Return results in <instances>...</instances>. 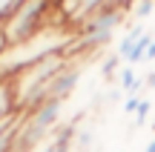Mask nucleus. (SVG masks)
<instances>
[{
	"instance_id": "6",
	"label": "nucleus",
	"mask_w": 155,
	"mask_h": 152,
	"mask_svg": "<svg viewBox=\"0 0 155 152\" xmlns=\"http://www.w3.org/2000/svg\"><path fill=\"white\" fill-rule=\"evenodd\" d=\"M81 75H83V57H69V63L52 78L49 89H46V101L52 98V101H63L66 103V98L72 95L78 89V83H81Z\"/></svg>"
},
{
	"instance_id": "19",
	"label": "nucleus",
	"mask_w": 155,
	"mask_h": 152,
	"mask_svg": "<svg viewBox=\"0 0 155 152\" xmlns=\"http://www.w3.org/2000/svg\"><path fill=\"white\" fill-rule=\"evenodd\" d=\"M144 60H155V40L150 43V49H147V57H144Z\"/></svg>"
},
{
	"instance_id": "9",
	"label": "nucleus",
	"mask_w": 155,
	"mask_h": 152,
	"mask_svg": "<svg viewBox=\"0 0 155 152\" xmlns=\"http://www.w3.org/2000/svg\"><path fill=\"white\" fill-rule=\"evenodd\" d=\"M141 34H144V29H141V23H138V26H132V29H129V32L121 37V43H118V52H115L121 60H127V57L132 55V49H135V43H138Z\"/></svg>"
},
{
	"instance_id": "16",
	"label": "nucleus",
	"mask_w": 155,
	"mask_h": 152,
	"mask_svg": "<svg viewBox=\"0 0 155 152\" xmlns=\"http://www.w3.org/2000/svg\"><path fill=\"white\" fill-rule=\"evenodd\" d=\"M138 103H141L138 95H127V101H124V112H127V115H135V112H138Z\"/></svg>"
},
{
	"instance_id": "5",
	"label": "nucleus",
	"mask_w": 155,
	"mask_h": 152,
	"mask_svg": "<svg viewBox=\"0 0 155 152\" xmlns=\"http://www.w3.org/2000/svg\"><path fill=\"white\" fill-rule=\"evenodd\" d=\"M63 115V101H43L29 112H20V124H17V152H32L40 144H46L58 132Z\"/></svg>"
},
{
	"instance_id": "2",
	"label": "nucleus",
	"mask_w": 155,
	"mask_h": 152,
	"mask_svg": "<svg viewBox=\"0 0 155 152\" xmlns=\"http://www.w3.org/2000/svg\"><path fill=\"white\" fill-rule=\"evenodd\" d=\"M49 23H61L58 17V0H20L9 15L0 20V32L6 37V46L38 34Z\"/></svg>"
},
{
	"instance_id": "7",
	"label": "nucleus",
	"mask_w": 155,
	"mask_h": 152,
	"mask_svg": "<svg viewBox=\"0 0 155 152\" xmlns=\"http://www.w3.org/2000/svg\"><path fill=\"white\" fill-rule=\"evenodd\" d=\"M104 6H109V0H58V17L69 29H78Z\"/></svg>"
},
{
	"instance_id": "18",
	"label": "nucleus",
	"mask_w": 155,
	"mask_h": 152,
	"mask_svg": "<svg viewBox=\"0 0 155 152\" xmlns=\"http://www.w3.org/2000/svg\"><path fill=\"white\" fill-rule=\"evenodd\" d=\"M109 3H112V6H118V9H124V11H129L132 6H138L141 0H109Z\"/></svg>"
},
{
	"instance_id": "14",
	"label": "nucleus",
	"mask_w": 155,
	"mask_h": 152,
	"mask_svg": "<svg viewBox=\"0 0 155 152\" xmlns=\"http://www.w3.org/2000/svg\"><path fill=\"white\" fill-rule=\"evenodd\" d=\"M150 109H152V103L147 101V98H141V103H138V112H135V126H141L147 121V115H150Z\"/></svg>"
},
{
	"instance_id": "3",
	"label": "nucleus",
	"mask_w": 155,
	"mask_h": 152,
	"mask_svg": "<svg viewBox=\"0 0 155 152\" xmlns=\"http://www.w3.org/2000/svg\"><path fill=\"white\" fill-rule=\"evenodd\" d=\"M66 63H69V55H52V57H43V60L32 63L29 69H23V72H17L15 78H12L20 112H29V109H35L38 103L46 101V89H49L52 78H55Z\"/></svg>"
},
{
	"instance_id": "12",
	"label": "nucleus",
	"mask_w": 155,
	"mask_h": 152,
	"mask_svg": "<svg viewBox=\"0 0 155 152\" xmlns=\"http://www.w3.org/2000/svg\"><path fill=\"white\" fill-rule=\"evenodd\" d=\"M152 34H141V37H138V43H135V49H132V55H129L127 57V66H135V63H141V60H144V57H147V49H150V43H152Z\"/></svg>"
},
{
	"instance_id": "21",
	"label": "nucleus",
	"mask_w": 155,
	"mask_h": 152,
	"mask_svg": "<svg viewBox=\"0 0 155 152\" xmlns=\"http://www.w3.org/2000/svg\"><path fill=\"white\" fill-rule=\"evenodd\" d=\"M144 152H155V138H152L150 144H147V149H144Z\"/></svg>"
},
{
	"instance_id": "4",
	"label": "nucleus",
	"mask_w": 155,
	"mask_h": 152,
	"mask_svg": "<svg viewBox=\"0 0 155 152\" xmlns=\"http://www.w3.org/2000/svg\"><path fill=\"white\" fill-rule=\"evenodd\" d=\"M124 17H127V11L112 6V3L104 6L101 11H95L86 23H81L75 29V40H72L66 55L69 57H86V55H95L98 49H104V46H109V40L121 29Z\"/></svg>"
},
{
	"instance_id": "15",
	"label": "nucleus",
	"mask_w": 155,
	"mask_h": 152,
	"mask_svg": "<svg viewBox=\"0 0 155 152\" xmlns=\"http://www.w3.org/2000/svg\"><path fill=\"white\" fill-rule=\"evenodd\" d=\"M152 9H155V3H152V0H141V3L135 6V17L141 20V17H147V15H150Z\"/></svg>"
},
{
	"instance_id": "17",
	"label": "nucleus",
	"mask_w": 155,
	"mask_h": 152,
	"mask_svg": "<svg viewBox=\"0 0 155 152\" xmlns=\"http://www.w3.org/2000/svg\"><path fill=\"white\" fill-rule=\"evenodd\" d=\"M17 3H20V0H0V20H3V17H6V15H9V11H12V9H15V6H17Z\"/></svg>"
},
{
	"instance_id": "10",
	"label": "nucleus",
	"mask_w": 155,
	"mask_h": 152,
	"mask_svg": "<svg viewBox=\"0 0 155 152\" xmlns=\"http://www.w3.org/2000/svg\"><path fill=\"white\" fill-rule=\"evenodd\" d=\"M118 83H121V89L127 92V95H138V89L144 86V80H138V75H135L132 66H124L121 72H118Z\"/></svg>"
},
{
	"instance_id": "11",
	"label": "nucleus",
	"mask_w": 155,
	"mask_h": 152,
	"mask_svg": "<svg viewBox=\"0 0 155 152\" xmlns=\"http://www.w3.org/2000/svg\"><path fill=\"white\" fill-rule=\"evenodd\" d=\"M95 126H75V138H72V147L86 152L89 147H95Z\"/></svg>"
},
{
	"instance_id": "1",
	"label": "nucleus",
	"mask_w": 155,
	"mask_h": 152,
	"mask_svg": "<svg viewBox=\"0 0 155 152\" xmlns=\"http://www.w3.org/2000/svg\"><path fill=\"white\" fill-rule=\"evenodd\" d=\"M72 40H75V29H69L66 23H49L38 34L20 40V43H12L0 52V78L12 80L17 72L29 69L32 63L43 60V57L66 55Z\"/></svg>"
},
{
	"instance_id": "20",
	"label": "nucleus",
	"mask_w": 155,
	"mask_h": 152,
	"mask_svg": "<svg viewBox=\"0 0 155 152\" xmlns=\"http://www.w3.org/2000/svg\"><path fill=\"white\" fill-rule=\"evenodd\" d=\"M144 86H150V89H155V72L147 75V80H144Z\"/></svg>"
},
{
	"instance_id": "13",
	"label": "nucleus",
	"mask_w": 155,
	"mask_h": 152,
	"mask_svg": "<svg viewBox=\"0 0 155 152\" xmlns=\"http://www.w3.org/2000/svg\"><path fill=\"white\" fill-rule=\"evenodd\" d=\"M118 63H121V57H118V55H109V57H106V60H104V66H101L104 78H112V75L118 72Z\"/></svg>"
},
{
	"instance_id": "8",
	"label": "nucleus",
	"mask_w": 155,
	"mask_h": 152,
	"mask_svg": "<svg viewBox=\"0 0 155 152\" xmlns=\"http://www.w3.org/2000/svg\"><path fill=\"white\" fill-rule=\"evenodd\" d=\"M20 115V106H17V98H15V86H12L9 78H0V121H9Z\"/></svg>"
}]
</instances>
